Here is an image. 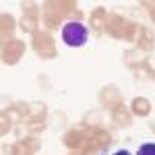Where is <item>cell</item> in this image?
Listing matches in <instances>:
<instances>
[{
	"mask_svg": "<svg viewBox=\"0 0 155 155\" xmlns=\"http://www.w3.org/2000/svg\"><path fill=\"white\" fill-rule=\"evenodd\" d=\"M137 48L141 50V52H145V54L153 52V50H155V33H153V29H149V27H141L139 37H137Z\"/></svg>",
	"mask_w": 155,
	"mask_h": 155,
	"instance_id": "7c38bea8",
	"label": "cell"
},
{
	"mask_svg": "<svg viewBox=\"0 0 155 155\" xmlns=\"http://www.w3.org/2000/svg\"><path fill=\"white\" fill-rule=\"evenodd\" d=\"M46 126H48V124H46V120H35V118H27V120H25V128L31 132V134L41 132Z\"/></svg>",
	"mask_w": 155,
	"mask_h": 155,
	"instance_id": "ac0fdd59",
	"label": "cell"
},
{
	"mask_svg": "<svg viewBox=\"0 0 155 155\" xmlns=\"http://www.w3.org/2000/svg\"><path fill=\"white\" fill-rule=\"evenodd\" d=\"M91 134H93V128L81 124V126H74V128H71V130L64 132L62 143H64L66 149H71V151H79V149L91 139Z\"/></svg>",
	"mask_w": 155,
	"mask_h": 155,
	"instance_id": "277c9868",
	"label": "cell"
},
{
	"mask_svg": "<svg viewBox=\"0 0 155 155\" xmlns=\"http://www.w3.org/2000/svg\"><path fill=\"white\" fill-rule=\"evenodd\" d=\"M11 126H12V120L8 118V114L2 110V124H0V134H2V137H6V132L11 130Z\"/></svg>",
	"mask_w": 155,
	"mask_h": 155,
	"instance_id": "7402d4cb",
	"label": "cell"
},
{
	"mask_svg": "<svg viewBox=\"0 0 155 155\" xmlns=\"http://www.w3.org/2000/svg\"><path fill=\"white\" fill-rule=\"evenodd\" d=\"M97 122H99V114H97V112H89L83 120V124L89 126V128H97Z\"/></svg>",
	"mask_w": 155,
	"mask_h": 155,
	"instance_id": "44dd1931",
	"label": "cell"
},
{
	"mask_svg": "<svg viewBox=\"0 0 155 155\" xmlns=\"http://www.w3.org/2000/svg\"><path fill=\"white\" fill-rule=\"evenodd\" d=\"M141 31V25L128 21L126 17H122L118 12H112L106 25V33L112 35L114 39H122V41H137Z\"/></svg>",
	"mask_w": 155,
	"mask_h": 155,
	"instance_id": "6da1fadb",
	"label": "cell"
},
{
	"mask_svg": "<svg viewBox=\"0 0 155 155\" xmlns=\"http://www.w3.org/2000/svg\"><path fill=\"white\" fill-rule=\"evenodd\" d=\"M25 41L21 39H11V41H4L2 44V62L6 64V66H15V64H19L21 58L25 56Z\"/></svg>",
	"mask_w": 155,
	"mask_h": 155,
	"instance_id": "52a82bcc",
	"label": "cell"
},
{
	"mask_svg": "<svg viewBox=\"0 0 155 155\" xmlns=\"http://www.w3.org/2000/svg\"><path fill=\"white\" fill-rule=\"evenodd\" d=\"M149 79H151V81H155V72H153V74H151V77H149Z\"/></svg>",
	"mask_w": 155,
	"mask_h": 155,
	"instance_id": "83f0119b",
	"label": "cell"
},
{
	"mask_svg": "<svg viewBox=\"0 0 155 155\" xmlns=\"http://www.w3.org/2000/svg\"><path fill=\"white\" fill-rule=\"evenodd\" d=\"M33 39H31V48L41 60H52L58 56V50H56V41L50 31H37L33 33Z\"/></svg>",
	"mask_w": 155,
	"mask_h": 155,
	"instance_id": "7a4b0ae2",
	"label": "cell"
},
{
	"mask_svg": "<svg viewBox=\"0 0 155 155\" xmlns=\"http://www.w3.org/2000/svg\"><path fill=\"white\" fill-rule=\"evenodd\" d=\"M54 120H58V122H54L52 126H56V128H60V126L64 124V120H66V116H64V114H56V116H54Z\"/></svg>",
	"mask_w": 155,
	"mask_h": 155,
	"instance_id": "484cf974",
	"label": "cell"
},
{
	"mask_svg": "<svg viewBox=\"0 0 155 155\" xmlns=\"http://www.w3.org/2000/svg\"><path fill=\"white\" fill-rule=\"evenodd\" d=\"M99 104L104 110H114V107L122 104V93H120V89L116 85H106L101 91H99Z\"/></svg>",
	"mask_w": 155,
	"mask_h": 155,
	"instance_id": "ba28073f",
	"label": "cell"
},
{
	"mask_svg": "<svg viewBox=\"0 0 155 155\" xmlns=\"http://www.w3.org/2000/svg\"><path fill=\"white\" fill-rule=\"evenodd\" d=\"M21 11H23V17H21V23L19 27L23 29V33H37L39 29V4L35 2H21Z\"/></svg>",
	"mask_w": 155,
	"mask_h": 155,
	"instance_id": "5b68a950",
	"label": "cell"
},
{
	"mask_svg": "<svg viewBox=\"0 0 155 155\" xmlns=\"http://www.w3.org/2000/svg\"><path fill=\"white\" fill-rule=\"evenodd\" d=\"M77 6H79V4H77L74 0H46V2L41 4V11L52 12V15H56L60 19H66V17H72V15L81 17V12H79Z\"/></svg>",
	"mask_w": 155,
	"mask_h": 155,
	"instance_id": "8992f818",
	"label": "cell"
},
{
	"mask_svg": "<svg viewBox=\"0 0 155 155\" xmlns=\"http://www.w3.org/2000/svg\"><path fill=\"white\" fill-rule=\"evenodd\" d=\"M137 155H155V143H145V145H141Z\"/></svg>",
	"mask_w": 155,
	"mask_h": 155,
	"instance_id": "603a6c76",
	"label": "cell"
},
{
	"mask_svg": "<svg viewBox=\"0 0 155 155\" xmlns=\"http://www.w3.org/2000/svg\"><path fill=\"white\" fill-rule=\"evenodd\" d=\"M110 114H112V122H114L116 126H120V128H130L132 114H130V107L124 106V101H122V104H118V106L114 107Z\"/></svg>",
	"mask_w": 155,
	"mask_h": 155,
	"instance_id": "30bf717a",
	"label": "cell"
},
{
	"mask_svg": "<svg viewBox=\"0 0 155 155\" xmlns=\"http://www.w3.org/2000/svg\"><path fill=\"white\" fill-rule=\"evenodd\" d=\"M114 155H130V153H128L126 149H120V151H116V153H114Z\"/></svg>",
	"mask_w": 155,
	"mask_h": 155,
	"instance_id": "4316f807",
	"label": "cell"
},
{
	"mask_svg": "<svg viewBox=\"0 0 155 155\" xmlns=\"http://www.w3.org/2000/svg\"><path fill=\"white\" fill-rule=\"evenodd\" d=\"M107 19H110V12H107L104 6L93 8V11H91V15H89V29H91L95 35H101V33L106 31Z\"/></svg>",
	"mask_w": 155,
	"mask_h": 155,
	"instance_id": "9c48e42d",
	"label": "cell"
},
{
	"mask_svg": "<svg viewBox=\"0 0 155 155\" xmlns=\"http://www.w3.org/2000/svg\"><path fill=\"white\" fill-rule=\"evenodd\" d=\"M8 153H11V155H33L31 151H29V147L25 145L23 139L17 141V143H12L11 147H8Z\"/></svg>",
	"mask_w": 155,
	"mask_h": 155,
	"instance_id": "d6986e66",
	"label": "cell"
},
{
	"mask_svg": "<svg viewBox=\"0 0 155 155\" xmlns=\"http://www.w3.org/2000/svg\"><path fill=\"white\" fill-rule=\"evenodd\" d=\"M71 155H77V153H71Z\"/></svg>",
	"mask_w": 155,
	"mask_h": 155,
	"instance_id": "f1b7e54d",
	"label": "cell"
},
{
	"mask_svg": "<svg viewBox=\"0 0 155 155\" xmlns=\"http://www.w3.org/2000/svg\"><path fill=\"white\" fill-rule=\"evenodd\" d=\"M143 6L149 8V15H151V21L155 23V2H143Z\"/></svg>",
	"mask_w": 155,
	"mask_h": 155,
	"instance_id": "d4e9b609",
	"label": "cell"
},
{
	"mask_svg": "<svg viewBox=\"0 0 155 155\" xmlns=\"http://www.w3.org/2000/svg\"><path fill=\"white\" fill-rule=\"evenodd\" d=\"M48 116V107L44 101H33L29 104V118H35V120H46Z\"/></svg>",
	"mask_w": 155,
	"mask_h": 155,
	"instance_id": "e0dca14e",
	"label": "cell"
},
{
	"mask_svg": "<svg viewBox=\"0 0 155 155\" xmlns=\"http://www.w3.org/2000/svg\"><path fill=\"white\" fill-rule=\"evenodd\" d=\"M147 54L145 52H141L139 48H130L124 52V64L128 66V68H132V71H139V68H143L145 62H147Z\"/></svg>",
	"mask_w": 155,
	"mask_h": 155,
	"instance_id": "8fae6325",
	"label": "cell"
},
{
	"mask_svg": "<svg viewBox=\"0 0 155 155\" xmlns=\"http://www.w3.org/2000/svg\"><path fill=\"white\" fill-rule=\"evenodd\" d=\"M145 71L149 72V77L155 72V58H147V62H145Z\"/></svg>",
	"mask_w": 155,
	"mask_h": 155,
	"instance_id": "cb8c5ba5",
	"label": "cell"
},
{
	"mask_svg": "<svg viewBox=\"0 0 155 155\" xmlns=\"http://www.w3.org/2000/svg\"><path fill=\"white\" fill-rule=\"evenodd\" d=\"M97 151H99V149H97L95 145L91 143V139H89V141H87V143L77 151V155H97Z\"/></svg>",
	"mask_w": 155,
	"mask_h": 155,
	"instance_id": "ffe728a7",
	"label": "cell"
},
{
	"mask_svg": "<svg viewBox=\"0 0 155 155\" xmlns=\"http://www.w3.org/2000/svg\"><path fill=\"white\" fill-rule=\"evenodd\" d=\"M6 114H8V118L12 122H25V120L29 118V104H12L11 107H6L4 110Z\"/></svg>",
	"mask_w": 155,
	"mask_h": 155,
	"instance_id": "9a60e30c",
	"label": "cell"
},
{
	"mask_svg": "<svg viewBox=\"0 0 155 155\" xmlns=\"http://www.w3.org/2000/svg\"><path fill=\"white\" fill-rule=\"evenodd\" d=\"M91 143L95 145L99 151H101V149H107V147H110V143H112V134H110V130L101 128V126H97V128H93Z\"/></svg>",
	"mask_w": 155,
	"mask_h": 155,
	"instance_id": "2e32d148",
	"label": "cell"
},
{
	"mask_svg": "<svg viewBox=\"0 0 155 155\" xmlns=\"http://www.w3.org/2000/svg\"><path fill=\"white\" fill-rule=\"evenodd\" d=\"M62 39L68 48H81L87 44V27L79 21H71L62 27Z\"/></svg>",
	"mask_w": 155,
	"mask_h": 155,
	"instance_id": "3957f363",
	"label": "cell"
},
{
	"mask_svg": "<svg viewBox=\"0 0 155 155\" xmlns=\"http://www.w3.org/2000/svg\"><path fill=\"white\" fill-rule=\"evenodd\" d=\"M130 114L137 116V118H147L151 114V101L147 97H134L130 101Z\"/></svg>",
	"mask_w": 155,
	"mask_h": 155,
	"instance_id": "4fadbf2b",
	"label": "cell"
},
{
	"mask_svg": "<svg viewBox=\"0 0 155 155\" xmlns=\"http://www.w3.org/2000/svg\"><path fill=\"white\" fill-rule=\"evenodd\" d=\"M15 27H17V21H15V17L8 15V12H4L2 17H0V33H2V39L4 41H11L15 39L12 33H15Z\"/></svg>",
	"mask_w": 155,
	"mask_h": 155,
	"instance_id": "5bb4252c",
	"label": "cell"
}]
</instances>
